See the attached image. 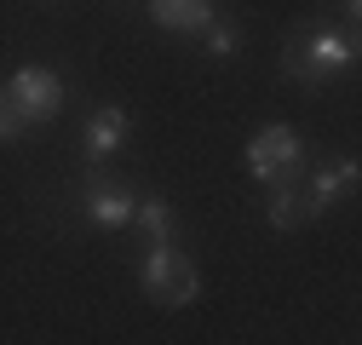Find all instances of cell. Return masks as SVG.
<instances>
[{
	"instance_id": "obj_1",
	"label": "cell",
	"mask_w": 362,
	"mask_h": 345,
	"mask_svg": "<svg viewBox=\"0 0 362 345\" xmlns=\"http://www.w3.org/2000/svg\"><path fill=\"white\" fill-rule=\"evenodd\" d=\"M351 69H356V35L334 29V23H316L293 40H282V58H276V75L293 81L299 93H322L334 75H351Z\"/></svg>"
},
{
	"instance_id": "obj_2",
	"label": "cell",
	"mask_w": 362,
	"mask_h": 345,
	"mask_svg": "<svg viewBox=\"0 0 362 345\" xmlns=\"http://www.w3.org/2000/svg\"><path fill=\"white\" fill-rule=\"evenodd\" d=\"M64 201H69L75 219H81V225H93V230H127V225H132V207H139V185L121 179V172L93 167V172H86V179H81Z\"/></svg>"
},
{
	"instance_id": "obj_3",
	"label": "cell",
	"mask_w": 362,
	"mask_h": 345,
	"mask_svg": "<svg viewBox=\"0 0 362 345\" xmlns=\"http://www.w3.org/2000/svg\"><path fill=\"white\" fill-rule=\"evenodd\" d=\"M0 93H6V104L23 115V127L35 133V127H52L69 104V81L52 69V64H18L6 81H0Z\"/></svg>"
},
{
	"instance_id": "obj_4",
	"label": "cell",
	"mask_w": 362,
	"mask_h": 345,
	"mask_svg": "<svg viewBox=\"0 0 362 345\" xmlns=\"http://www.w3.org/2000/svg\"><path fill=\"white\" fill-rule=\"evenodd\" d=\"M247 172L259 185H276V179H305V167H310V144L299 139V127H288V121H270V127H259V133L247 139Z\"/></svg>"
},
{
	"instance_id": "obj_5",
	"label": "cell",
	"mask_w": 362,
	"mask_h": 345,
	"mask_svg": "<svg viewBox=\"0 0 362 345\" xmlns=\"http://www.w3.org/2000/svg\"><path fill=\"white\" fill-rule=\"evenodd\" d=\"M362 179V161L356 156H339V161H310L305 179H299V201H305V219H328V213L356 190Z\"/></svg>"
},
{
	"instance_id": "obj_6",
	"label": "cell",
	"mask_w": 362,
	"mask_h": 345,
	"mask_svg": "<svg viewBox=\"0 0 362 345\" xmlns=\"http://www.w3.org/2000/svg\"><path fill=\"white\" fill-rule=\"evenodd\" d=\"M127 127H132L127 104H98L93 115H86V121H81V150H86V167H104V161L121 150Z\"/></svg>"
},
{
	"instance_id": "obj_7",
	"label": "cell",
	"mask_w": 362,
	"mask_h": 345,
	"mask_svg": "<svg viewBox=\"0 0 362 345\" xmlns=\"http://www.w3.org/2000/svg\"><path fill=\"white\" fill-rule=\"evenodd\" d=\"M144 18L167 35H202L218 18V0H144Z\"/></svg>"
},
{
	"instance_id": "obj_8",
	"label": "cell",
	"mask_w": 362,
	"mask_h": 345,
	"mask_svg": "<svg viewBox=\"0 0 362 345\" xmlns=\"http://www.w3.org/2000/svg\"><path fill=\"white\" fill-rule=\"evenodd\" d=\"M264 225L276 230V236H293L305 230V201H299V185L293 179H276V185H264Z\"/></svg>"
},
{
	"instance_id": "obj_9",
	"label": "cell",
	"mask_w": 362,
	"mask_h": 345,
	"mask_svg": "<svg viewBox=\"0 0 362 345\" xmlns=\"http://www.w3.org/2000/svg\"><path fill=\"white\" fill-rule=\"evenodd\" d=\"M132 225L144 230V242H173L178 236V207L156 190H139V207H132Z\"/></svg>"
},
{
	"instance_id": "obj_10",
	"label": "cell",
	"mask_w": 362,
	"mask_h": 345,
	"mask_svg": "<svg viewBox=\"0 0 362 345\" xmlns=\"http://www.w3.org/2000/svg\"><path fill=\"white\" fill-rule=\"evenodd\" d=\"M196 299H202V271H196V259L185 253V259H178V271L150 293V305H161V311H185V305H196Z\"/></svg>"
},
{
	"instance_id": "obj_11",
	"label": "cell",
	"mask_w": 362,
	"mask_h": 345,
	"mask_svg": "<svg viewBox=\"0 0 362 345\" xmlns=\"http://www.w3.org/2000/svg\"><path fill=\"white\" fill-rule=\"evenodd\" d=\"M178 259H185V247H178V236L173 242H150L144 253H139V288H144V299L178 271Z\"/></svg>"
},
{
	"instance_id": "obj_12",
	"label": "cell",
	"mask_w": 362,
	"mask_h": 345,
	"mask_svg": "<svg viewBox=\"0 0 362 345\" xmlns=\"http://www.w3.org/2000/svg\"><path fill=\"white\" fill-rule=\"evenodd\" d=\"M242 47H247L242 23H236V18H224V12L202 29V58H207V64H230V58H242Z\"/></svg>"
},
{
	"instance_id": "obj_13",
	"label": "cell",
	"mask_w": 362,
	"mask_h": 345,
	"mask_svg": "<svg viewBox=\"0 0 362 345\" xmlns=\"http://www.w3.org/2000/svg\"><path fill=\"white\" fill-rule=\"evenodd\" d=\"M29 139V127H23V115L6 104V93H0V144H23Z\"/></svg>"
},
{
	"instance_id": "obj_14",
	"label": "cell",
	"mask_w": 362,
	"mask_h": 345,
	"mask_svg": "<svg viewBox=\"0 0 362 345\" xmlns=\"http://www.w3.org/2000/svg\"><path fill=\"white\" fill-rule=\"evenodd\" d=\"M339 12H345V23H356V12H362V0H339Z\"/></svg>"
}]
</instances>
